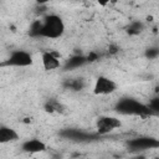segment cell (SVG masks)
Here are the masks:
<instances>
[{
    "mask_svg": "<svg viewBox=\"0 0 159 159\" xmlns=\"http://www.w3.org/2000/svg\"><path fill=\"white\" fill-rule=\"evenodd\" d=\"M51 0H36V2L39 4V5H45V4H47V2H50Z\"/></svg>",
    "mask_w": 159,
    "mask_h": 159,
    "instance_id": "obj_18",
    "label": "cell"
},
{
    "mask_svg": "<svg viewBox=\"0 0 159 159\" xmlns=\"http://www.w3.org/2000/svg\"><path fill=\"white\" fill-rule=\"evenodd\" d=\"M116 111L118 113L125 114V116L145 117V116L153 114V112L150 111V108L148 107V104H144L140 101L134 99V98H130V97L120 98L117 102V104H116Z\"/></svg>",
    "mask_w": 159,
    "mask_h": 159,
    "instance_id": "obj_2",
    "label": "cell"
},
{
    "mask_svg": "<svg viewBox=\"0 0 159 159\" xmlns=\"http://www.w3.org/2000/svg\"><path fill=\"white\" fill-rule=\"evenodd\" d=\"M148 107L150 108V111L153 113H159V96L152 98L148 103Z\"/></svg>",
    "mask_w": 159,
    "mask_h": 159,
    "instance_id": "obj_15",
    "label": "cell"
},
{
    "mask_svg": "<svg viewBox=\"0 0 159 159\" xmlns=\"http://www.w3.org/2000/svg\"><path fill=\"white\" fill-rule=\"evenodd\" d=\"M120 127H122L120 119L117 117H112V116H102L96 122V129L102 135L108 134V133H111L114 129H118Z\"/></svg>",
    "mask_w": 159,
    "mask_h": 159,
    "instance_id": "obj_5",
    "label": "cell"
},
{
    "mask_svg": "<svg viewBox=\"0 0 159 159\" xmlns=\"http://www.w3.org/2000/svg\"><path fill=\"white\" fill-rule=\"evenodd\" d=\"M19 138H20V135L16 132V129H14V128H11L6 124L0 125V143L1 144H7V143L16 142Z\"/></svg>",
    "mask_w": 159,
    "mask_h": 159,
    "instance_id": "obj_9",
    "label": "cell"
},
{
    "mask_svg": "<svg viewBox=\"0 0 159 159\" xmlns=\"http://www.w3.org/2000/svg\"><path fill=\"white\" fill-rule=\"evenodd\" d=\"M144 56L148 58V60H155L159 57V47L158 46H152V47H148L144 52Z\"/></svg>",
    "mask_w": 159,
    "mask_h": 159,
    "instance_id": "obj_14",
    "label": "cell"
},
{
    "mask_svg": "<svg viewBox=\"0 0 159 159\" xmlns=\"http://www.w3.org/2000/svg\"><path fill=\"white\" fill-rule=\"evenodd\" d=\"M116 81L111 80L107 76H98L93 84V93L96 96H108L117 91Z\"/></svg>",
    "mask_w": 159,
    "mask_h": 159,
    "instance_id": "obj_4",
    "label": "cell"
},
{
    "mask_svg": "<svg viewBox=\"0 0 159 159\" xmlns=\"http://www.w3.org/2000/svg\"><path fill=\"white\" fill-rule=\"evenodd\" d=\"M46 144L45 142H42L41 139L37 138H31V139H26L25 142L21 143V150L25 153H30V154H36V153H41L46 150Z\"/></svg>",
    "mask_w": 159,
    "mask_h": 159,
    "instance_id": "obj_8",
    "label": "cell"
},
{
    "mask_svg": "<svg viewBox=\"0 0 159 159\" xmlns=\"http://www.w3.org/2000/svg\"><path fill=\"white\" fill-rule=\"evenodd\" d=\"M34 63V57L30 52L25 50H15L10 53L7 60L2 62V66H11V67H29Z\"/></svg>",
    "mask_w": 159,
    "mask_h": 159,
    "instance_id": "obj_3",
    "label": "cell"
},
{
    "mask_svg": "<svg viewBox=\"0 0 159 159\" xmlns=\"http://www.w3.org/2000/svg\"><path fill=\"white\" fill-rule=\"evenodd\" d=\"M41 63L43 70L55 71L61 67V58L56 51H43L41 53Z\"/></svg>",
    "mask_w": 159,
    "mask_h": 159,
    "instance_id": "obj_7",
    "label": "cell"
},
{
    "mask_svg": "<svg viewBox=\"0 0 159 159\" xmlns=\"http://www.w3.org/2000/svg\"><path fill=\"white\" fill-rule=\"evenodd\" d=\"M99 5H102V6H106V5H108V4H111L112 1H117V0H96Z\"/></svg>",
    "mask_w": 159,
    "mask_h": 159,
    "instance_id": "obj_17",
    "label": "cell"
},
{
    "mask_svg": "<svg viewBox=\"0 0 159 159\" xmlns=\"http://www.w3.org/2000/svg\"><path fill=\"white\" fill-rule=\"evenodd\" d=\"M65 29H66V26H65V22H63L61 16H58L56 14L46 15L42 19L40 37L50 39V40L60 39L63 35Z\"/></svg>",
    "mask_w": 159,
    "mask_h": 159,
    "instance_id": "obj_1",
    "label": "cell"
},
{
    "mask_svg": "<svg viewBox=\"0 0 159 159\" xmlns=\"http://www.w3.org/2000/svg\"><path fill=\"white\" fill-rule=\"evenodd\" d=\"M87 57V61L88 62H93V61H96L97 58H98V56H97V53L96 52H91L88 56H86Z\"/></svg>",
    "mask_w": 159,
    "mask_h": 159,
    "instance_id": "obj_16",
    "label": "cell"
},
{
    "mask_svg": "<svg viewBox=\"0 0 159 159\" xmlns=\"http://www.w3.org/2000/svg\"><path fill=\"white\" fill-rule=\"evenodd\" d=\"M128 147L132 150H147L159 148V139L152 137H138L128 142Z\"/></svg>",
    "mask_w": 159,
    "mask_h": 159,
    "instance_id": "obj_6",
    "label": "cell"
},
{
    "mask_svg": "<svg viewBox=\"0 0 159 159\" xmlns=\"http://www.w3.org/2000/svg\"><path fill=\"white\" fill-rule=\"evenodd\" d=\"M83 86H84V83H83L82 78H71L67 82V87L72 91H80L83 88Z\"/></svg>",
    "mask_w": 159,
    "mask_h": 159,
    "instance_id": "obj_12",
    "label": "cell"
},
{
    "mask_svg": "<svg viewBox=\"0 0 159 159\" xmlns=\"http://www.w3.org/2000/svg\"><path fill=\"white\" fill-rule=\"evenodd\" d=\"M41 26H42V20H36L31 24L30 26V35L35 36V37H40V32H41Z\"/></svg>",
    "mask_w": 159,
    "mask_h": 159,
    "instance_id": "obj_13",
    "label": "cell"
},
{
    "mask_svg": "<svg viewBox=\"0 0 159 159\" xmlns=\"http://www.w3.org/2000/svg\"><path fill=\"white\" fill-rule=\"evenodd\" d=\"M86 62H88L86 56H83V55H73L72 57H70L66 61L65 67H66V70H68V68L73 70V68H78L81 66H83Z\"/></svg>",
    "mask_w": 159,
    "mask_h": 159,
    "instance_id": "obj_10",
    "label": "cell"
},
{
    "mask_svg": "<svg viewBox=\"0 0 159 159\" xmlns=\"http://www.w3.org/2000/svg\"><path fill=\"white\" fill-rule=\"evenodd\" d=\"M144 30V24L142 21H133L129 24L128 29H127V32L130 35V36H137L139 35L142 31Z\"/></svg>",
    "mask_w": 159,
    "mask_h": 159,
    "instance_id": "obj_11",
    "label": "cell"
}]
</instances>
